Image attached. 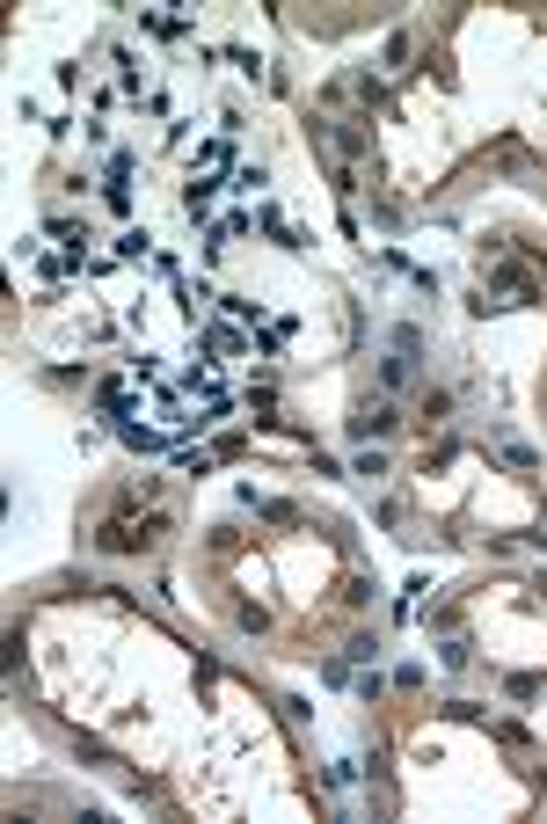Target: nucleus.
Wrapping results in <instances>:
<instances>
[{"instance_id": "f257e3e1", "label": "nucleus", "mask_w": 547, "mask_h": 824, "mask_svg": "<svg viewBox=\"0 0 547 824\" xmlns=\"http://www.w3.org/2000/svg\"><path fill=\"white\" fill-rule=\"evenodd\" d=\"M395 423H402V416H395V402H372V409L358 416V430H365V438H379V430H395Z\"/></svg>"}]
</instances>
